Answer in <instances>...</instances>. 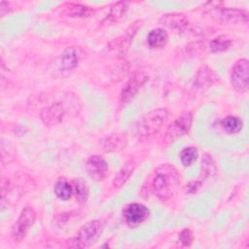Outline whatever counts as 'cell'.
I'll return each mask as SVG.
<instances>
[{"label": "cell", "instance_id": "cell-1", "mask_svg": "<svg viewBox=\"0 0 249 249\" xmlns=\"http://www.w3.org/2000/svg\"><path fill=\"white\" fill-rule=\"evenodd\" d=\"M179 183L178 170L169 163H163L153 171L148 183V190L160 201H167L174 196Z\"/></svg>", "mask_w": 249, "mask_h": 249}, {"label": "cell", "instance_id": "cell-2", "mask_svg": "<svg viewBox=\"0 0 249 249\" xmlns=\"http://www.w3.org/2000/svg\"><path fill=\"white\" fill-rule=\"evenodd\" d=\"M168 112L165 108H157L143 116L135 126V134L139 140H149L154 137L166 122Z\"/></svg>", "mask_w": 249, "mask_h": 249}, {"label": "cell", "instance_id": "cell-3", "mask_svg": "<svg viewBox=\"0 0 249 249\" xmlns=\"http://www.w3.org/2000/svg\"><path fill=\"white\" fill-rule=\"evenodd\" d=\"M84 55V51L78 46L67 47L53 62L52 71L54 76L67 77L79 65Z\"/></svg>", "mask_w": 249, "mask_h": 249}, {"label": "cell", "instance_id": "cell-4", "mask_svg": "<svg viewBox=\"0 0 249 249\" xmlns=\"http://www.w3.org/2000/svg\"><path fill=\"white\" fill-rule=\"evenodd\" d=\"M102 223L99 220H92L84 225L77 235L68 240V246L74 248H88L93 245L101 235Z\"/></svg>", "mask_w": 249, "mask_h": 249}, {"label": "cell", "instance_id": "cell-5", "mask_svg": "<svg viewBox=\"0 0 249 249\" xmlns=\"http://www.w3.org/2000/svg\"><path fill=\"white\" fill-rule=\"evenodd\" d=\"M193 115L191 112L186 111L180 114L167 127L164 135V140L167 143H171L178 138L187 134L192 126Z\"/></svg>", "mask_w": 249, "mask_h": 249}, {"label": "cell", "instance_id": "cell-6", "mask_svg": "<svg viewBox=\"0 0 249 249\" xmlns=\"http://www.w3.org/2000/svg\"><path fill=\"white\" fill-rule=\"evenodd\" d=\"M36 220V212L33 207L26 206L20 212L17 222L12 228V237L14 240L21 241L29 231Z\"/></svg>", "mask_w": 249, "mask_h": 249}, {"label": "cell", "instance_id": "cell-7", "mask_svg": "<svg viewBox=\"0 0 249 249\" xmlns=\"http://www.w3.org/2000/svg\"><path fill=\"white\" fill-rule=\"evenodd\" d=\"M231 87L239 92H245L249 86V62L246 58L238 59L231 72Z\"/></svg>", "mask_w": 249, "mask_h": 249}, {"label": "cell", "instance_id": "cell-8", "mask_svg": "<svg viewBox=\"0 0 249 249\" xmlns=\"http://www.w3.org/2000/svg\"><path fill=\"white\" fill-rule=\"evenodd\" d=\"M150 215L149 208L142 203L132 202L124 209V218L126 225L130 228H136L143 224Z\"/></svg>", "mask_w": 249, "mask_h": 249}, {"label": "cell", "instance_id": "cell-9", "mask_svg": "<svg viewBox=\"0 0 249 249\" xmlns=\"http://www.w3.org/2000/svg\"><path fill=\"white\" fill-rule=\"evenodd\" d=\"M149 80V76L142 71H137L126 81L121 91V102L123 104L128 103L142 88V86Z\"/></svg>", "mask_w": 249, "mask_h": 249}, {"label": "cell", "instance_id": "cell-10", "mask_svg": "<svg viewBox=\"0 0 249 249\" xmlns=\"http://www.w3.org/2000/svg\"><path fill=\"white\" fill-rule=\"evenodd\" d=\"M212 12L217 13V18L227 24H246L248 22V12L237 8H214Z\"/></svg>", "mask_w": 249, "mask_h": 249}, {"label": "cell", "instance_id": "cell-11", "mask_svg": "<svg viewBox=\"0 0 249 249\" xmlns=\"http://www.w3.org/2000/svg\"><path fill=\"white\" fill-rule=\"evenodd\" d=\"M139 26H140V21L139 20L134 21L133 23H131L126 28V30L124 31V33L123 35L114 39L113 41H111L108 44V49L111 50V51L120 53H125L128 50V48H129V46L132 42V39H133L135 33L137 32Z\"/></svg>", "mask_w": 249, "mask_h": 249}, {"label": "cell", "instance_id": "cell-12", "mask_svg": "<svg viewBox=\"0 0 249 249\" xmlns=\"http://www.w3.org/2000/svg\"><path fill=\"white\" fill-rule=\"evenodd\" d=\"M219 80L216 73L207 65L201 66L195 77L194 89L197 92H204L206 89L215 85Z\"/></svg>", "mask_w": 249, "mask_h": 249}, {"label": "cell", "instance_id": "cell-13", "mask_svg": "<svg viewBox=\"0 0 249 249\" xmlns=\"http://www.w3.org/2000/svg\"><path fill=\"white\" fill-rule=\"evenodd\" d=\"M108 164L99 155H93L86 161V172L94 181H101L106 176Z\"/></svg>", "mask_w": 249, "mask_h": 249}, {"label": "cell", "instance_id": "cell-14", "mask_svg": "<svg viewBox=\"0 0 249 249\" xmlns=\"http://www.w3.org/2000/svg\"><path fill=\"white\" fill-rule=\"evenodd\" d=\"M63 116L64 108L59 102H55L45 107L40 113V118L46 125L58 124L62 121Z\"/></svg>", "mask_w": 249, "mask_h": 249}, {"label": "cell", "instance_id": "cell-15", "mask_svg": "<svg viewBox=\"0 0 249 249\" xmlns=\"http://www.w3.org/2000/svg\"><path fill=\"white\" fill-rule=\"evenodd\" d=\"M160 22L167 28L176 32H184L188 29L190 25L188 18L185 15L178 13L162 15L160 18Z\"/></svg>", "mask_w": 249, "mask_h": 249}, {"label": "cell", "instance_id": "cell-16", "mask_svg": "<svg viewBox=\"0 0 249 249\" xmlns=\"http://www.w3.org/2000/svg\"><path fill=\"white\" fill-rule=\"evenodd\" d=\"M126 136L123 133H112L104 137L100 145L105 152H117L123 150L126 145Z\"/></svg>", "mask_w": 249, "mask_h": 249}, {"label": "cell", "instance_id": "cell-17", "mask_svg": "<svg viewBox=\"0 0 249 249\" xmlns=\"http://www.w3.org/2000/svg\"><path fill=\"white\" fill-rule=\"evenodd\" d=\"M135 167H136V162L132 159L128 160L125 163H124V165L120 168V170L117 172V174L113 179V186L115 188L123 187L126 183V181L129 179L131 174L133 173Z\"/></svg>", "mask_w": 249, "mask_h": 249}, {"label": "cell", "instance_id": "cell-18", "mask_svg": "<svg viewBox=\"0 0 249 249\" xmlns=\"http://www.w3.org/2000/svg\"><path fill=\"white\" fill-rule=\"evenodd\" d=\"M168 40V35L163 28H155L147 36V43L152 49L163 48Z\"/></svg>", "mask_w": 249, "mask_h": 249}, {"label": "cell", "instance_id": "cell-19", "mask_svg": "<svg viewBox=\"0 0 249 249\" xmlns=\"http://www.w3.org/2000/svg\"><path fill=\"white\" fill-rule=\"evenodd\" d=\"M54 195L61 200H68L73 196V187L66 178L60 177L56 180L53 187Z\"/></svg>", "mask_w": 249, "mask_h": 249}, {"label": "cell", "instance_id": "cell-20", "mask_svg": "<svg viewBox=\"0 0 249 249\" xmlns=\"http://www.w3.org/2000/svg\"><path fill=\"white\" fill-rule=\"evenodd\" d=\"M64 13L71 18H84L89 17L92 14V10L85 5L76 4V3H69L65 7Z\"/></svg>", "mask_w": 249, "mask_h": 249}, {"label": "cell", "instance_id": "cell-21", "mask_svg": "<svg viewBox=\"0 0 249 249\" xmlns=\"http://www.w3.org/2000/svg\"><path fill=\"white\" fill-rule=\"evenodd\" d=\"M127 10H128V2L120 1V2L114 3L111 6L110 12H109L106 19L110 22L119 21L120 19H122L124 17Z\"/></svg>", "mask_w": 249, "mask_h": 249}, {"label": "cell", "instance_id": "cell-22", "mask_svg": "<svg viewBox=\"0 0 249 249\" xmlns=\"http://www.w3.org/2000/svg\"><path fill=\"white\" fill-rule=\"evenodd\" d=\"M217 172V167L215 164V161L211 155L205 154L201 160V166H200V174L201 177L205 180L212 178Z\"/></svg>", "mask_w": 249, "mask_h": 249}, {"label": "cell", "instance_id": "cell-23", "mask_svg": "<svg viewBox=\"0 0 249 249\" xmlns=\"http://www.w3.org/2000/svg\"><path fill=\"white\" fill-rule=\"evenodd\" d=\"M224 130L228 133H237L242 128V121L236 116H227L221 122Z\"/></svg>", "mask_w": 249, "mask_h": 249}, {"label": "cell", "instance_id": "cell-24", "mask_svg": "<svg viewBox=\"0 0 249 249\" xmlns=\"http://www.w3.org/2000/svg\"><path fill=\"white\" fill-rule=\"evenodd\" d=\"M231 45V40L228 36L219 35L210 41L209 48L212 53H221L227 51Z\"/></svg>", "mask_w": 249, "mask_h": 249}, {"label": "cell", "instance_id": "cell-25", "mask_svg": "<svg viewBox=\"0 0 249 249\" xmlns=\"http://www.w3.org/2000/svg\"><path fill=\"white\" fill-rule=\"evenodd\" d=\"M72 187H73V195L79 200L80 202H84L88 198L89 190L87 187V184L80 178L73 179L72 181Z\"/></svg>", "mask_w": 249, "mask_h": 249}, {"label": "cell", "instance_id": "cell-26", "mask_svg": "<svg viewBox=\"0 0 249 249\" xmlns=\"http://www.w3.org/2000/svg\"><path fill=\"white\" fill-rule=\"evenodd\" d=\"M198 152L196 147L189 146L184 148L180 153V160L184 166L192 165L197 159Z\"/></svg>", "mask_w": 249, "mask_h": 249}, {"label": "cell", "instance_id": "cell-27", "mask_svg": "<svg viewBox=\"0 0 249 249\" xmlns=\"http://www.w3.org/2000/svg\"><path fill=\"white\" fill-rule=\"evenodd\" d=\"M194 239L193 231L190 229H184L179 233V242L183 247L191 246Z\"/></svg>", "mask_w": 249, "mask_h": 249}, {"label": "cell", "instance_id": "cell-28", "mask_svg": "<svg viewBox=\"0 0 249 249\" xmlns=\"http://www.w3.org/2000/svg\"><path fill=\"white\" fill-rule=\"evenodd\" d=\"M119 62L120 63H119L118 67L115 70H113V73H114L113 77L116 78V79L117 78L122 79V77L125 76L127 71H128V64L124 59H121Z\"/></svg>", "mask_w": 249, "mask_h": 249}, {"label": "cell", "instance_id": "cell-29", "mask_svg": "<svg viewBox=\"0 0 249 249\" xmlns=\"http://www.w3.org/2000/svg\"><path fill=\"white\" fill-rule=\"evenodd\" d=\"M201 187V181L199 180H196V181H192L190 182L187 186H186V191L189 194H195L197 192V190Z\"/></svg>", "mask_w": 249, "mask_h": 249}, {"label": "cell", "instance_id": "cell-30", "mask_svg": "<svg viewBox=\"0 0 249 249\" xmlns=\"http://www.w3.org/2000/svg\"><path fill=\"white\" fill-rule=\"evenodd\" d=\"M11 10V7H10V3L8 2H1L0 3V15L2 17H4L7 13H9Z\"/></svg>", "mask_w": 249, "mask_h": 249}]
</instances>
